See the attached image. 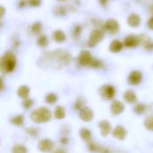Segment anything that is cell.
Segmentation results:
<instances>
[{
    "mask_svg": "<svg viewBox=\"0 0 153 153\" xmlns=\"http://www.w3.org/2000/svg\"><path fill=\"white\" fill-rule=\"evenodd\" d=\"M28 3L31 6H39L41 4V0H29Z\"/></svg>",
    "mask_w": 153,
    "mask_h": 153,
    "instance_id": "obj_31",
    "label": "cell"
},
{
    "mask_svg": "<svg viewBox=\"0 0 153 153\" xmlns=\"http://www.w3.org/2000/svg\"><path fill=\"white\" fill-rule=\"evenodd\" d=\"M143 80V74L140 71H133L128 76V83L132 85H138Z\"/></svg>",
    "mask_w": 153,
    "mask_h": 153,
    "instance_id": "obj_10",
    "label": "cell"
},
{
    "mask_svg": "<svg viewBox=\"0 0 153 153\" xmlns=\"http://www.w3.org/2000/svg\"><path fill=\"white\" fill-rule=\"evenodd\" d=\"M1 17H3L4 16V6H1Z\"/></svg>",
    "mask_w": 153,
    "mask_h": 153,
    "instance_id": "obj_35",
    "label": "cell"
},
{
    "mask_svg": "<svg viewBox=\"0 0 153 153\" xmlns=\"http://www.w3.org/2000/svg\"><path fill=\"white\" fill-rule=\"evenodd\" d=\"M127 23L133 28H136L141 24V18L136 13H131L127 18Z\"/></svg>",
    "mask_w": 153,
    "mask_h": 153,
    "instance_id": "obj_15",
    "label": "cell"
},
{
    "mask_svg": "<svg viewBox=\"0 0 153 153\" xmlns=\"http://www.w3.org/2000/svg\"><path fill=\"white\" fill-rule=\"evenodd\" d=\"M53 39H54L55 41L61 43V42H64V41L65 40L66 36H65V34L62 30H56V31L53 33Z\"/></svg>",
    "mask_w": 153,
    "mask_h": 153,
    "instance_id": "obj_19",
    "label": "cell"
},
{
    "mask_svg": "<svg viewBox=\"0 0 153 153\" xmlns=\"http://www.w3.org/2000/svg\"><path fill=\"white\" fill-rule=\"evenodd\" d=\"M58 1H65V0H58Z\"/></svg>",
    "mask_w": 153,
    "mask_h": 153,
    "instance_id": "obj_37",
    "label": "cell"
},
{
    "mask_svg": "<svg viewBox=\"0 0 153 153\" xmlns=\"http://www.w3.org/2000/svg\"><path fill=\"white\" fill-rule=\"evenodd\" d=\"M104 38V33L100 30H94L90 34L88 45L89 47H95L99 42H100Z\"/></svg>",
    "mask_w": 153,
    "mask_h": 153,
    "instance_id": "obj_5",
    "label": "cell"
},
{
    "mask_svg": "<svg viewBox=\"0 0 153 153\" xmlns=\"http://www.w3.org/2000/svg\"><path fill=\"white\" fill-rule=\"evenodd\" d=\"M84 107V105H83V101H81V99H79V100H77L76 101V103H75V108L76 109H78V110H80L81 108H82Z\"/></svg>",
    "mask_w": 153,
    "mask_h": 153,
    "instance_id": "obj_32",
    "label": "cell"
},
{
    "mask_svg": "<svg viewBox=\"0 0 153 153\" xmlns=\"http://www.w3.org/2000/svg\"><path fill=\"white\" fill-rule=\"evenodd\" d=\"M99 92H100V95L101 96V98H103L104 100H110L116 95V89L112 85L106 84L100 88Z\"/></svg>",
    "mask_w": 153,
    "mask_h": 153,
    "instance_id": "obj_4",
    "label": "cell"
},
{
    "mask_svg": "<svg viewBox=\"0 0 153 153\" xmlns=\"http://www.w3.org/2000/svg\"><path fill=\"white\" fill-rule=\"evenodd\" d=\"M89 149H90V151H91V152H96V151H98V149L96 148L95 143H90V144H89Z\"/></svg>",
    "mask_w": 153,
    "mask_h": 153,
    "instance_id": "obj_33",
    "label": "cell"
},
{
    "mask_svg": "<svg viewBox=\"0 0 153 153\" xmlns=\"http://www.w3.org/2000/svg\"><path fill=\"white\" fill-rule=\"evenodd\" d=\"M99 127L100 129V133L102 136H107L110 132H111V124L107 121V120H103L100 121L99 123Z\"/></svg>",
    "mask_w": 153,
    "mask_h": 153,
    "instance_id": "obj_13",
    "label": "cell"
},
{
    "mask_svg": "<svg viewBox=\"0 0 153 153\" xmlns=\"http://www.w3.org/2000/svg\"><path fill=\"white\" fill-rule=\"evenodd\" d=\"M92 60H93V57H92L91 52H89L87 50H82L78 56V62L82 66L91 65Z\"/></svg>",
    "mask_w": 153,
    "mask_h": 153,
    "instance_id": "obj_6",
    "label": "cell"
},
{
    "mask_svg": "<svg viewBox=\"0 0 153 153\" xmlns=\"http://www.w3.org/2000/svg\"><path fill=\"white\" fill-rule=\"evenodd\" d=\"M124 99L129 103H134L137 100V97H136V94L134 93V91L128 90L124 93Z\"/></svg>",
    "mask_w": 153,
    "mask_h": 153,
    "instance_id": "obj_18",
    "label": "cell"
},
{
    "mask_svg": "<svg viewBox=\"0 0 153 153\" xmlns=\"http://www.w3.org/2000/svg\"><path fill=\"white\" fill-rule=\"evenodd\" d=\"M112 134H113V136H114L115 138H117V139H118V140H124V139L126 138V130L125 129L124 126H117L114 129Z\"/></svg>",
    "mask_w": 153,
    "mask_h": 153,
    "instance_id": "obj_14",
    "label": "cell"
},
{
    "mask_svg": "<svg viewBox=\"0 0 153 153\" xmlns=\"http://www.w3.org/2000/svg\"><path fill=\"white\" fill-rule=\"evenodd\" d=\"M80 135L82 140L84 141H90L91 139V133L87 128H82L80 130Z\"/></svg>",
    "mask_w": 153,
    "mask_h": 153,
    "instance_id": "obj_21",
    "label": "cell"
},
{
    "mask_svg": "<svg viewBox=\"0 0 153 153\" xmlns=\"http://www.w3.org/2000/svg\"><path fill=\"white\" fill-rule=\"evenodd\" d=\"M23 121H24V117L23 115H18V116H15L13 117H12L11 119V123L14 126H22L23 124Z\"/></svg>",
    "mask_w": 153,
    "mask_h": 153,
    "instance_id": "obj_22",
    "label": "cell"
},
{
    "mask_svg": "<svg viewBox=\"0 0 153 153\" xmlns=\"http://www.w3.org/2000/svg\"><path fill=\"white\" fill-rule=\"evenodd\" d=\"M51 118V112L46 107H40L33 110L30 114V119L37 124L47 123Z\"/></svg>",
    "mask_w": 153,
    "mask_h": 153,
    "instance_id": "obj_3",
    "label": "cell"
},
{
    "mask_svg": "<svg viewBox=\"0 0 153 153\" xmlns=\"http://www.w3.org/2000/svg\"><path fill=\"white\" fill-rule=\"evenodd\" d=\"M42 30V24L40 22H34L31 26V30L35 34H39Z\"/></svg>",
    "mask_w": 153,
    "mask_h": 153,
    "instance_id": "obj_26",
    "label": "cell"
},
{
    "mask_svg": "<svg viewBox=\"0 0 153 153\" xmlns=\"http://www.w3.org/2000/svg\"><path fill=\"white\" fill-rule=\"evenodd\" d=\"M55 117L56 119H63L65 117V109L62 106H57L55 109Z\"/></svg>",
    "mask_w": 153,
    "mask_h": 153,
    "instance_id": "obj_20",
    "label": "cell"
},
{
    "mask_svg": "<svg viewBox=\"0 0 153 153\" xmlns=\"http://www.w3.org/2000/svg\"><path fill=\"white\" fill-rule=\"evenodd\" d=\"M125 44H123L120 40H117V39H115L113 40L110 45H109V50L113 53H118L122 50L123 47H124Z\"/></svg>",
    "mask_w": 153,
    "mask_h": 153,
    "instance_id": "obj_16",
    "label": "cell"
},
{
    "mask_svg": "<svg viewBox=\"0 0 153 153\" xmlns=\"http://www.w3.org/2000/svg\"><path fill=\"white\" fill-rule=\"evenodd\" d=\"M105 29L111 34H116L119 30V24L115 19H108L105 22Z\"/></svg>",
    "mask_w": 153,
    "mask_h": 153,
    "instance_id": "obj_8",
    "label": "cell"
},
{
    "mask_svg": "<svg viewBox=\"0 0 153 153\" xmlns=\"http://www.w3.org/2000/svg\"><path fill=\"white\" fill-rule=\"evenodd\" d=\"M33 103H34V102H33V100H32L31 99L26 98V99H24V101L22 102V106H23L24 108L29 109V108H31V106L33 105Z\"/></svg>",
    "mask_w": 153,
    "mask_h": 153,
    "instance_id": "obj_29",
    "label": "cell"
},
{
    "mask_svg": "<svg viewBox=\"0 0 153 153\" xmlns=\"http://www.w3.org/2000/svg\"><path fill=\"white\" fill-rule=\"evenodd\" d=\"M144 126L147 130L153 132V117H149L144 121Z\"/></svg>",
    "mask_w": 153,
    "mask_h": 153,
    "instance_id": "obj_24",
    "label": "cell"
},
{
    "mask_svg": "<svg viewBox=\"0 0 153 153\" xmlns=\"http://www.w3.org/2000/svg\"><path fill=\"white\" fill-rule=\"evenodd\" d=\"M110 110H111V113L115 116H118L120 114H122L125 110V105L118 101V100H115L112 102L111 104V107H110Z\"/></svg>",
    "mask_w": 153,
    "mask_h": 153,
    "instance_id": "obj_11",
    "label": "cell"
},
{
    "mask_svg": "<svg viewBox=\"0 0 153 153\" xmlns=\"http://www.w3.org/2000/svg\"><path fill=\"white\" fill-rule=\"evenodd\" d=\"M37 44L40 47V48H46L48 45V38L45 35H41L39 37L38 40H37Z\"/></svg>",
    "mask_w": 153,
    "mask_h": 153,
    "instance_id": "obj_23",
    "label": "cell"
},
{
    "mask_svg": "<svg viewBox=\"0 0 153 153\" xmlns=\"http://www.w3.org/2000/svg\"><path fill=\"white\" fill-rule=\"evenodd\" d=\"M145 110H146V107L143 104H138L134 108V112L137 113V114H139V115L143 114L145 112Z\"/></svg>",
    "mask_w": 153,
    "mask_h": 153,
    "instance_id": "obj_27",
    "label": "cell"
},
{
    "mask_svg": "<svg viewBox=\"0 0 153 153\" xmlns=\"http://www.w3.org/2000/svg\"><path fill=\"white\" fill-rule=\"evenodd\" d=\"M100 2L102 4H105L108 3V0H100Z\"/></svg>",
    "mask_w": 153,
    "mask_h": 153,
    "instance_id": "obj_36",
    "label": "cell"
},
{
    "mask_svg": "<svg viewBox=\"0 0 153 153\" xmlns=\"http://www.w3.org/2000/svg\"><path fill=\"white\" fill-rule=\"evenodd\" d=\"M57 100V96L54 93H49L46 96V101L48 104H54Z\"/></svg>",
    "mask_w": 153,
    "mask_h": 153,
    "instance_id": "obj_25",
    "label": "cell"
},
{
    "mask_svg": "<svg viewBox=\"0 0 153 153\" xmlns=\"http://www.w3.org/2000/svg\"><path fill=\"white\" fill-rule=\"evenodd\" d=\"M79 117H80V118L82 121H84V122H90V121H91L93 119L94 113H93V111L90 108L83 107L82 108L80 109Z\"/></svg>",
    "mask_w": 153,
    "mask_h": 153,
    "instance_id": "obj_7",
    "label": "cell"
},
{
    "mask_svg": "<svg viewBox=\"0 0 153 153\" xmlns=\"http://www.w3.org/2000/svg\"><path fill=\"white\" fill-rule=\"evenodd\" d=\"M124 44L127 48H134V47H136V46H138L140 44L139 37L134 36V35H129V36H127L126 38Z\"/></svg>",
    "mask_w": 153,
    "mask_h": 153,
    "instance_id": "obj_12",
    "label": "cell"
},
{
    "mask_svg": "<svg viewBox=\"0 0 153 153\" xmlns=\"http://www.w3.org/2000/svg\"><path fill=\"white\" fill-rule=\"evenodd\" d=\"M25 132L27 134H29L30 135H32V136H36L38 134L37 130L35 128H27V129H25Z\"/></svg>",
    "mask_w": 153,
    "mask_h": 153,
    "instance_id": "obj_30",
    "label": "cell"
},
{
    "mask_svg": "<svg viewBox=\"0 0 153 153\" xmlns=\"http://www.w3.org/2000/svg\"><path fill=\"white\" fill-rule=\"evenodd\" d=\"M16 66V56L12 52H5L0 58V68L4 74L12 73Z\"/></svg>",
    "mask_w": 153,
    "mask_h": 153,
    "instance_id": "obj_2",
    "label": "cell"
},
{
    "mask_svg": "<svg viewBox=\"0 0 153 153\" xmlns=\"http://www.w3.org/2000/svg\"><path fill=\"white\" fill-rule=\"evenodd\" d=\"M147 24H148V27H149L151 30H153V17L150 18V19L148 20V22H147Z\"/></svg>",
    "mask_w": 153,
    "mask_h": 153,
    "instance_id": "obj_34",
    "label": "cell"
},
{
    "mask_svg": "<svg viewBox=\"0 0 153 153\" xmlns=\"http://www.w3.org/2000/svg\"><path fill=\"white\" fill-rule=\"evenodd\" d=\"M12 152L13 153H25L27 152V149L22 145H17L13 148Z\"/></svg>",
    "mask_w": 153,
    "mask_h": 153,
    "instance_id": "obj_28",
    "label": "cell"
},
{
    "mask_svg": "<svg viewBox=\"0 0 153 153\" xmlns=\"http://www.w3.org/2000/svg\"><path fill=\"white\" fill-rule=\"evenodd\" d=\"M30 93V88L26 85L20 86L18 91H17V95L21 99H26L28 98V95Z\"/></svg>",
    "mask_w": 153,
    "mask_h": 153,
    "instance_id": "obj_17",
    "label": "cell"
},
{
    "mask_svg": "<svg viewBox=\"0 0 153 153\" xmlns=\"http://www.w3.org/2000/svg\"><path fill=\"white\" fill-rule=\"evenodd\" d=\"M38 148L40 152H52L54 148V143L48 139H43L39 142Z\"/></svg>",
    "mask_w": 153,
    "mask_h": 153,
    "instance_id": "obj_9",
    "label": "cell"
},
{
    "mask_svg": "<svg viewBox=\"0 0 153 153\" xmlns=\"http://www.w3.org/2000/svg\"><path fill=\"white\" fill-rule=\"evenodd\" d=\"M39 60L45 63L44 65L52 67H61L64 65H67L71 62L72 56L68 51L58 49L53 52H48L42 56V60Z\"/></svg>",
    "mask_w": 153,
    "mask_h": 153,
    "instance_id": "obj_1",
    "label": "cell"
}]
</instances>
